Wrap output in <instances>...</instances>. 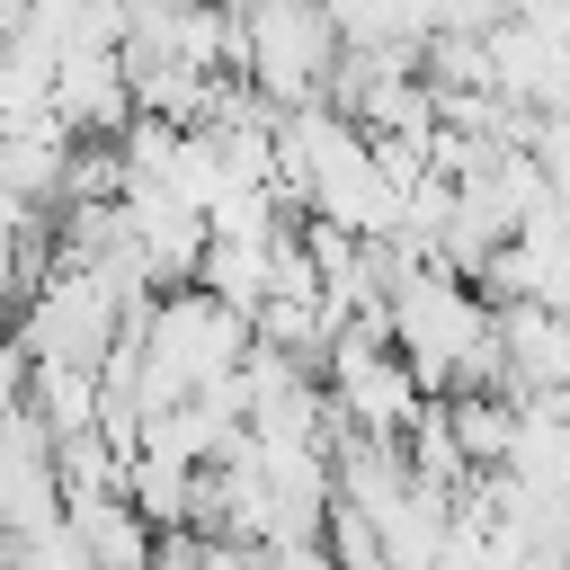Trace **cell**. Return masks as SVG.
I'll return each mask as SVG.
<instances>
[{
  "instance_id": "cell-1",
  "label": "cell",
  "mask_w": 570,
  "mask_h": 570,
  "mask_svg": "<svg viewBox=\"0 0 570 570\" xmlns=\"http://www.w3.org/2000/svg\"><path fill=\"white\" fill-rule=\"evenodd\" d=\"M383 338L410 356V374L428 392H472L499 383V303L481 294V276L445 267V258H410L383 294Z\"/></svg>"
},
{
  "instance_id": "cell-2",
  "label": "cell",
  "mask_w": 570,
  "mask_h": 570,
  "mask_svg": "<svg viewBox=\"0 0 570 570\" xmlns=\"http://www.w3.org/2000/svg\"><path fill=\"white\" fill-rule=\"evenodd\" d=\"M338 45L347 36H338L330 0H240V80H258L276 107L321 98Z\"/></svg>"
}]
</instances>
